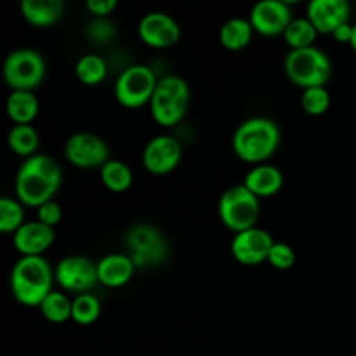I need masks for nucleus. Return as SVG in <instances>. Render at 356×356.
I'll list each match as a JSON object with an SVG mask.
<instances>
[{"label": "nucleus", "mask_w": 356, "mask_h": 356, "mask_svg": "<svg viewBox=\"0 0 356 356\" xmlns=\"http://www.w3.org/2000/svg\"><path fill=\"white\" fill-rule=\"evenodd\" d=\"M63 181V170L52 156L37 153L21 163L16 174V198L23 205L38 209L54 200Z\"/></svg>", "instance_id": "nucleus-1"}, {"label": "nucleus", "mask_w": 356, "mask_h": 356, "mask_svg": "<svg viewBox=\"0 0 356 356\" xmlns=\"http://www.w3.org/2000/svg\"><path fill=\"white\" fill-rule=\"evenodd\" d=\"M280 127L271 118L252 117L242 122L233 134V153L247 163L263 165L280 146Z\"/></svg>", "instance_id": "nucleus-2"}, {"label": "nucleus", "mask_w": 356, "mask_h": 356, "mask_svg": "<svg viewBox=\"0 0 356 356\" xmlns=\"http://www.w3.org/2000/svg\"><path fill=\"white\" fill-rule=\"evenodd\" d=\"M54 270L44 256L21 257L10 271V292L19 305L38 308L54 289Z\"/></svg>", "instance_id": "nucleus-3"}, {"label": "nucleus", "mask_w": 356, "mask_h": 356, "mask_svg": "<svg viewBox=\"0 0 356 356\" xmlns=\"http://www.w3.org/2000/svg\"><path fill=\"white\" fill-rule=\"evenodd\" d=\"M287 79L302 90L312 87H325L332 76V61L318 47L289 51L284 61Z\"/></svg>", "instance_id": "nucleus-4"}, {"label": "nucleus", "mask_w": 356, "mask_h": 356, "mask_svg": "<svg viewBox=\"0 0 356 356\" xmlns=\"http://www.w3.org/2000/svg\"><path fill=\"white\" fill-rule=\"evenodd\" d=\"M190 106V87L186 80L177 75L159 79L152 97V117L162 127H174L186 115Z\"/></svg>", "instance_id": "nucleus-5"}, {"label": "nucleus", "mask_w": 356, "mask_h": 356, "mask_svg": "<svg viewBox=\"0 0 356 356\" xmlns=\"http://www.w3.org/2000/svg\"><path fill=\"white\" fill-rule=\"evenodd\" d=\"M261 198H257L245 184L228 188L219 198V218L222 225L233 233H242L256 228L261 212Z\"/></svg>", "instance_id": "nucleus-6"}, {"label": "nucleus", "mask_w": 356, "mask_h": 356, "mask_svg": "<svg viewBox=\"0 0 356 356\" xmlns=\"http://www.w3.org/2000/svg\"><path fill=\"white\" fill-rule=\"evenodd\" d=\"M156 83L159 79L149 66L132 65L115 82V97L125 108H141L152 103Z\"/></svg>", "instance_id": "nucleus-7"}, {"label": "nucleus", "mask_w": 356, "mask_h": 356, "mask_svg": "<svg viewBox=\"0 0 356 356\" xmlns=\"http://www.w3.org/2000/svg\"><path fill=\"white\" fill-rule=\"evenodd\" d=\"M45 76V61L33 49H16L3 61V80L13 90H33Z\"/></svg>", "instance_id": "nucleus-8"}, {"label": "nucleus", "mask_w": 356, "mask_h": 356, "mask_svg": "<svg viewBox=\"0 0 356 356\" xmlns=\"http://www.w3.org/2000/svg\"><path fill=\"white\" fill-rule=\"evenodd\" d=\"M125 243L131 250L129 256L134 261L136 268L162 264L169 256V245L162 233L155 226L145 225V222L134 225L129 229Z\"/></svg>", "instance_id": "nucleus-9"}, {"label": "nucleus", "mask_w": 356, "mask_h": 356, "mask_svg": "<svg viewBox=\"0 0 356 356\" xmlns=\"http://www.w3.org/2000/svg\"><path fill=\"white\" fill-rule=\"evenodd\" d=\"M56 284L65 292L86 294L97 284V263L86 256H66L58 263L54 270Z\"/></svg>", "instance_id": "nucleus-10"}, {"label": "nucleus", "mask_w": 356, "mask_h": 356, "mask_svg": "<svg viewBox=\"0 0 356 356\" xmlns=\"http://www.w3.org/2000/svg\"><path fill=\"white\" fill-rule=\"evenodd\" d=\"M65 156L76 169H101L110 160V148L92 132H76L66 139Z\"/></svg>", "instance_id": "nucleus-11"}, {"label": "nucleus", "mask_w": 356, "mask_h": 356, "mask_svg": "<svg viewBox=\"0 0 356 356\" xmlns=\"http://www.w3.org/2000/svg\"><path fill=\"white\" fill-rule=\"evenodd\" d=\"M181 156H183V146L174 136H156L149 139L143 149V167L149 174L163 176L172 172L179 165Z\"/></svg>", "instance_id": "nucleus-12"}, {"label": "nucleus", "mask_w": 356, "mask_h": 356, "mask_svg": "<svg viewBox=\"0 0 356 356\" xmlns=\"http://www.w3.org/2000/svg\"><path fill=\"white\" fill-rule=\"evenodd\" d=\"M254 31L264 37L284 35L289 24L294 21L292 9L287 2L282 0H263L256 3L249 16Z\"/></svg>", "instance_id": "nucleus-13"}, {"label": "nucleus", "mask_w": 356, "mask_h": 356, "mask_svg": "<svg viewBox=\"0 0 356 356\" xmlns=\"http://www.w3.org/2000/svg\"><path fill=\"white\" fill-rule=\"evenodd\" d=\"M275 240L268 232L261 228H250L247 232L236 233L232 240V254L240 264L257 266L268 261Z\"/></svg>", "instance_id": "nucleus-14"}, {"label": "nucleus", "mask_w": 356, "mask_h": 356, "mask_svg": "<svg viewBox=\"0 0 356 356\" xmlns=\"http://www.w3.org/2000/svg\"><path fill=\"white\" fill-rule=\"evenodd\" d=\"M138 33L148 47H172L181 38V26L172 16L165 13H148L139 21Z\"/></svg>", "instance_id": "nucleus-15"}, {"label": "nucleus", "mask_w": 356, "mask_h": 356, "mask_svg": "<svg viewBox=\"0 0 356 356\" xmlns=\"http://www.w3.org/2000/svg\"><path fill=\"white\" fill-rule=\"evenodd\" d=\"M351 7L346 0H312L306 9V17L316 31L332 35L343 24L350 23Z\"/></svg>", "instance_id": "nucleus-16"}, {"label": "nucleus", "mask_w": 356, "mask_h": 356, "mask_svg": "<svg viewBox=\"0 0 356 356\" xmlns=\"http://www.w3.org/2000/svg\"><path fill=\"white\" fill-rule=\"evenodd\" d=\"M54 228L42 225L40 221H28L14 233L13 243L21 257L44 256L45 250L54 243Z\"/></svg>", "instance_id": "nucleus-17"}, {"label": "nucleus", "mask_w": 356, "mask_h": 356, "mask_svg": "<svg viewBox=\"0 0 356 356\" xmlns=\"http://www.w3.org/2000/svg\"><path fill=\"white\" fill-rule=\"evenodd\" d=\"M136 264L129 254H108L97 261V278L104 287H124L134 277Z\"/></svg>", "instance_id": "nucleus-18"}, {"label": "nucleus", "mask_w": 356, "mask_h": 356, "mask_svg": "<svg viewBox=\"0 0 356 356\" xmlns=\"http://www.w3.org/2000/svg\"><path fill=\"white\" fill-rule=\"evenodd\" d=\"M243 184L256 195L257 198H270L277 195L284 186V174L278 167L263 163L256 165L245 174Z\"/></svg>", "instance_id": "nucleus-19"}, {"label": "nucleus", "mask_w": 356, "mask_h": 356, "mask_svg": "<svg viewBox=\"0 0 356 356\" xmlns=\"http://www.w3.org/2000/svg\"><path fill=\"white\" fill-rule=\"evenodd\" d=\"M21 16L31 26L47 28L58 23L65 14L63 0H23L19 6Z\"/></svg>", "instance_id": "nucleus-20"}, {"label": "nucleus", "mask_w": 356, "mask_h": 356, "mask_svg": "<svg viewBox=\"0 0 356 356\" xmlns=\"http://www.w3.org/2000/svg\"><path fill=\"white\" fill-rule=\"evenodd\" d=\"M38 110L40 103L33 90H13L7 97L6 111L14 125H31L37 118Z\"/></svg>", "instance_id": "nucleus-21"}, {"label": "nucleus", "mask_w": 356, "mask_h": 356, "mask_svg": "<svg viewBox=\"0 0 356 356\" xmlns=\"http://www.w3.org/2000/svg\"><path fill=\"white\" fill-rule=\"evenodd\" d=\"M254 28L245 17H233L228 19L219 30V42L228 51H242L252 42Z\"/></svg>", "instance_id": "nucleus-22"}, {"label": "nucleus", "mask_w": 356, "mask_h": 356, "mask_svg": "<svg viewBox=\"0 0 356 356\" xmlns=\"http://www.w3.org/2000/svg\"><path fill=\"white\" fill-rule=\"evenodd\" d=\"M99 176L104 188L113 191V193H124L132 186V181H134V174H132L131 167L122 162V160L113 159H110L101 167Z\"/></svg>", "instance_id": "nucleus-23"}, {"label": "nucleus", "mask_w": 356, "mask_h": 356, "mask_svg": "<svg viewBox=\"0 0 356 356\" xmlns=\"http://www.w3.org/2000/svg\"><path fill=\"white\" fill-rule=\"evenodd\" d=\"M7 145H9L10 152L26 160L37 155L40 138L33 125H13L7 134Z\"/></svg>", "instance_id": "nucleus-24"}, {"label": "nucleus", "mask_w": 356, "mask_h": 356, "mask_svg": "<svg viewBox=\"0 0 356 356\" xmlns=\"http://www.w3.org/2000/svg\"><path fill=\"white\" fill-rule=\"evenodd\" d=\"M72 306L73 299H70V296L66 292L61 291H52L47 298L42 301L40 308L42 316H44L47 322L56 323V325H61L66 323L68 320H72Z\"/></svg>", "instance_id": "nucleus-25"}, {"label": "nucleus", "mask_w": 356, "mask_h": 356, "mask_svg": "<svg viewBox=\"0 0 356 356\" xmlns=\"http://www.w3.org/2000/svg\"><path fill=\"white\" fill-rule=\"evenodd\" d=\"M318 35L320 33L308 17H294V21L285 30L284 38L289 47H291V51H296V49L313 47Z\"/></svg>", "instance_id": "nucleus-26"}, {"label": "nucleus", "mask_w": 356, "mask_h": 356, "mask_svg": "<svg viewBox=\"0 0 356 356\" xmlns=\"http://www.w3.org/2000/svg\"><path fill=\"white\" fill-rule=\"evenodd\" d=\"M108 66L104 59L97 54H86L76 61L75 75L83 86L94 87L106 79Z\"/></svg>", "instance_id": "nucleus-27"}, {"label": "nucleus", "mask_w": 356, "mask_h": 356, "mask_svg": "<svg viewBox=\"0 0 356 356\" xmlns=\"http://www.w3.org/2000/svg\"><path fill=\"white\" fill-rule=\"evenodd\" d=\"M101 316V301L97 296L86 292L73 298L72 306V320L76 325H92Z\"/></svg>", "instance_id": "nucleus-28"}, {"label": "nucleus", "mask_w": 356, "mask_h": 356, "mask_svg": "<svg viewBox=\"0 0 356 356\" xmlns=\"http://www.w3.org/2000/svg\"><path fill=\"white\" fill-rule=\"evenodd\" d=\"M24 222V205L13 197L0 198V232L14 235Z\"/></svg>", "instance_id": "nucleus-29"}, {"label": "nucleus", "mask_w": 356, "mask_h": 356, "mask_svg": "<svg viewBox=\"0 0 356 356\" xmlns=\"http://www.w3.org/2000/svg\"><path fill=\"white\" fill-rule=\"evenodd\" d=\"M301 106L312 117H320L330 108V94L325 87H312L302 90Z\"/></svg>", "instance_id": "nucleus-30"}, {"label": "nucleus", "mask_w": 356, "mask_h": 356, "mask_svg": "<svg viewBox=\"0 0 356 356\" xmlns=\"http://www.w3.org/2000/svg\"><path fill=\"white\" fill-rule=\"evenodd\" d=\"M266 263H270V266L275 268V270H291L296 264V250L289 243L275 242Z\"/></svg>", "instance_id": "nucleus-31"}, {"label": "nucleus", "mask_w": 356, "mask_h": 356, "mask_svg": "<svg viewBox=\"0 0 356 356\" xmlns=\"http://www.w3.org/2000/svg\"><path fill=\"white\" fill-rule=\"evenodd\" d=\"M63 219V209L61 205L56 200L45 202L44 205L37 209V221H40L42 225L49 226V228H56V226L61 222Z\"/></svg>", "instance_id": "nucleus-32"}, {"label": "nucleus", "mask_w": 356, "mask_h": 356, "mask_svg": "<svg viewBox=\"0 0 356 356\" xmlns=\"http://www.w3.org/2000/svg\"><path fill=\"white\" fill-rule=\"evenodd\" d=\"M87 35L97 44H106L115 37V26L108 19H96L87 28Z\"/></svg>", "instance_id": "nucleus-33"}, {"label": "nucleus", "mask_w": 356, "mask_h": 356, "mask_svg": "<svg viewBox=\"0 0 356 356\" xmlns=\"http://www.w3.org/2000/svg\"><path fill=\"white\" fill-rule=\"evenodd\" d=\"M86 7L96 19H106L117 9V0H87Z\"/></svg>", "instance_id": "nucleus-34"}, {"label": "nucleus", "mask_w": 356, "mask_h": 356, "mask_svg": "<svg viewBox=\"0 0 356 356\" xmlns=\"http://www.w3.org/2000/svg\"><path fill=\"white\" fill-rule=\"evenodd\" d=\"M332 37H334V40L339 42V44H350L351 45V40H353V24L351 23L343 24V26H339L336 31H334Z\"/></svg>", "instance_id": "nucleus-35"}, {"label": "nucleus", "mask_w": 356, "mask_h": 356, "mask_svg": "<svg viewBox=\"0 0 356 356\" xmlns=\"http://www.w3.org/2000/svg\"><path fill=\"white\" fill-rule=\"evenodd\" d=\"M351 47H353V51H356V23L353 24V40H351Z\"/></svg>", "instance_id": "nucleus-36"}]
</instances>
